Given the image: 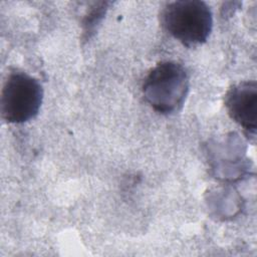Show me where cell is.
<instances>
[{
    "instance_id": "cell-1",
    "label": "cell",
    "mask_w": 257,
    "mask_h": 257,
    "mask_svg": "<svg viewBox=\"0 0 257 257\" xmlns=\"http://www.w3.org/2000/svg\"><path fill=\"white\" fill-rule=\"evenodd\" d=\"M161 25L187 47L205 43L213 27L211 8L200 0H178L167 3L160 15Z\"/></svg>"
},
{
    "instance_id": "cell-2",
    "label": "cell",
    "mask_w": 257,
    "mask_h": 257,
    "mask_svg": "<svg viewBox=\"0 0 257 257\" xmlns=\"http://www.w3.org/2000/svg\"><path fill=\"white\" fill-rule=\"evenodd\" d=\"M189 87L186 68L177 61L167 60L159 62L149 71L142 91L145 100L154 110L170 114L183 106Z\"/></svg>"
},
{
    "instance_id": "cell-3",
    "label": "cell",
    "mask_w": 257,
    "mask_h": 257,
    "mask_svg": "<svg viewBox=\"0 0 257 257\" xmlns=\"http://www.w3.org/2000/svg\"><path fill=\"white\" fill-rule=\"evenodd\" d=\"M42 99L43 88L39 80L24 71L14 70L8 74L2 87V118L10 123L26 122L38 114Z\"/></svg>"
},
{
    "instance_id": "cell-4",
    "label": "cell",
    "mask_w": 257,
    "mask_h": 257,
    "mask_svg": "<svg viewBox=\"0 0 257 257\" xmlns=\"http://www.w3.org/2000/svg\"><path fill=\"white\" fill-rule=\"evenodd\" d=\"M230 117L243 127L247 137L253 141L257 128V83L246 80L231 86L224 97Z\"/></svg>"
},
{
    "instance_id": "cell-5",
    "label": "cell",
    "mask_w": 257,
    "mask_h": 257,
    "mask_svg": "<svg viewBox=\"0 0 257 257\" xmlns=\"http://www.w3.org/2000/svg\"><path fill=\"white\" fill-rule=\"evenodd\" d=\"M108 4V2L95 3L94 6L87 11L82 22L83 33L86 38H89L90 35L94 33L96 25L99 24L102 17L104 16Z\"/></svg>"
}]
</instances>
